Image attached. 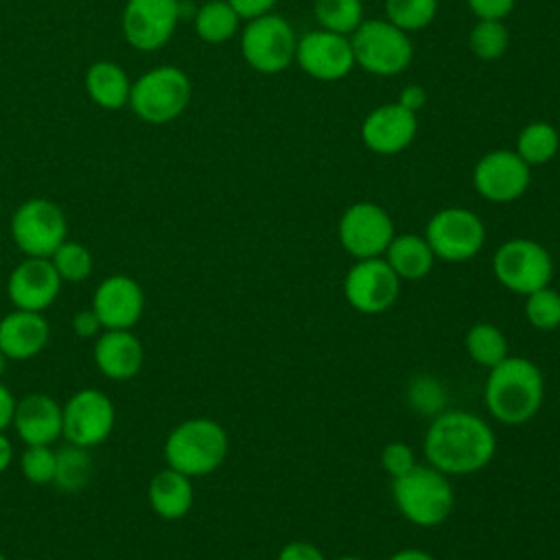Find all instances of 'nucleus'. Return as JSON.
I'll use <instances>...</instances> for the list:
<instances>
[{
	"instance_id": "1",
	"label": "nucleus",
	"mask_w": 560,
	"mask_h": 560,
	"mask_svg": "<svg viewBox=\"0 0 560 560\" xmlns=\"http://www.w3.org/2000/svg\"><path fill=\"white\" fill-rule=\"evenodd\" d=\"M422 448L429 466L446 477L472 475L492 462L497 435L481 416L462 409H444L431 418Z\"/></svg>"
},
{
	"instance_id": "2",
	"label": "nucleus",
	"mask_w": 560,
	"mask_h": 560,
	"mask_svg": "<svg viewBox=\"0 0 560 560\" xmlns=\"http://www.w3.org/2000/svg\"><path fill=\"white\" fill-rule=\"evenodd\" d=\"M545 400V376L527 357H505L488 370L483 385V402L501 424H525Z\"/></svg>"
},
{
	"instance_id": "3",
	"label": "nucleus",
	"mask_w": 560,
	"mask_h": 560,
	"mask_svg": "<svg viewBox=\"0 0 560 560\" xmlns=\"http://www.w3.org/2000/svg\"><path fill=\"white\" fill-rule=\"evenodd\" d=\"M228 448V431L217 420L188 418L166 435L164 459L168 468L192 479L214 472L225 462Z\"/></svg>"
},
{
	"instance_id": "4",
	"label": "nucleus",
	"mask_w": 560,
	"mask_h": 560,
	"mask_svg": "<svg viewBox=\"0 0 560 560\" xmlns=\"http://www.w3.org/2000/svg\"><path fill=\"white\" fill-rule=\"evenodd\" d=\"M392 497L398 512L418 527L444 523L455 503L448 477L429 464H416L405 475L392 479Z\"/></svg>"
},
{
	"instance_id": "5",
	"label": "nucleus",
	"mask_w": 560,
	"mask_h": 560,
	"mask_svg": "<svg viewBox=\"0 0 560 560\" xmlns=\"http://www.w3.org/2000/svg\"><path fill=\"white\" fill-rule=\"evenodd\" d=\"M192 96L188 74L177 66H155L131 83L129 107L149 125H166L179 118Z\"/></svg>"
},
{
	"instance_id": "6",
	"label": "nucleus",
	"mask_w": 560,
	"mask_h": 560,
	"mask_svg": "<svg viewBox=\"0 0 560 560\" xmlns=\"http://www.w3.org/2000/svg\"><path fill=\"white\" fill-rule=\"evenodd\" d=\"M354 63L376 77H396L413 59L409 33L387 20H363L350 35Z\"/></svg>"
},
{
	"instance_id": "7",
	"label": "nucleus",
	"mask_w": 560,
	"mask_h": 560,
	"mask_svg": "<svg viewBox=\"0 0 560 560\" xmlns=\"http://www.w3.org/2000/svg\"><path fill=\"white\" fill-rule=\"evenodd\" d=\"M492 273L508 291L529 295L551 284L553 258L538 241L516 236L501 243L494 252Z\"/></svg>"
},
{
	"instance_id": "8",
	"label": "nucleus",
	"mask_w": 560,
	"mask_h": 560,
	"mask_svg": "<svg viewBox=\"0 0 560 560\" xmlns=\"http://www.w3.org/2000/svg\"><path fill=\"white\" fill-rule=\"evenodd\" d=\"M11 238L28 258H50L68 236V221L59 203L33 197L22 201L11 214Z\"/></svg>"
},
{
	"instance_id": "9",
	"label": "nucleus",
	"mask_w": 560,
	"mask_h": 560,
	"mask_svg": "<svg viewBox=\"0 0 560 560\" xmlns=\"http://www.w3.org/2000/svg\"><path fill=\"white\" fill-rule=\"evenodd\" d=\"M298 37L293 26L278 13L247 20L241 33V55L260 74H280L295 61Z\"/></svg>"
},
{
	"instance_id": "10",
	"label": "nucleus",
	"mask_w": 560,
	"mask_h": 560,
	"mask_svg": "<svg viewBox=\"0 0 560 560\" xmlns=\"http://www.w3.org/2000/svg\"><path fill=\"white\" fill-rule=\"evenodd\" d=\"M424 238L435 260L464 262L481 252L486 243V225L472 210L451 206L438 210L429 219Z\"/></svg>"
},
{
	"instance_id": "11",
	"label": "nucleus",
	"mask_w": 560,
	"mask_h": 560,
	"mask_svg": "<svg viewBox=\"0 0 560 560\" xmlns=\"http://www.w3.org/2000/svg\"><path fill=\"white\" fill-rule=\"evenodd\" d=\"M116 424L112 398L96 389L83 387L74 392L61 407V438L66 442L92 448L103 444Z\"/></svg>"
},
{
	"instance_id": "12",
	"label": "nucleus",
	"mask_w": 560,
	"mask_h": 560,
	"mask_svg": "<svg viewBox=\"0 0 560 560\" xmlns=\"http://www.w3.org/2000/svg\"><path fill=\"white\" fill-rule=\"evenodd\" d=\"M400 278L387 265L383 256L354 260L343 276V298L346 302L363 313L378 315L389 311L400 295Z\"/></svg>"
},
{
	"instance_id": "13",
	"label": "nucleus",
	"mask_w": 560,
	"mask_h": 560,
	"mask_svg": "<svg viewBox=\"0 0 560 560\" xmlns=\"http://www.w3.org/2000/svg\"><path fill=\"white\" fill-rule=\"evenodd\" d=\"M341 247L354 258L383 256L389 241L396 236L389 212L374 201L350 203L337 223Z\"/></svg>"
},
{
	"instance_id": "14",
	"label": "nucleus",
	"mask_w": 560,
	"mask_h": 560,
	"mask_svg": "<svg viewBox=\"0 0 560 560\" xmlns=\"http://www.w3.org/2000/svg\"><path fill=\"white\" fill-rule=\"evenodd\" d=\"M529 164L512 149H494L481 155L472 168V186L492 203H510L525 195L532 182Z\"/></svg>"
},
{
	"instance_id": "15",
	"label": "nucleus",
	"mask_w": 560,
	"mask_h": 560,
	"mask_svg": "<svg viewBox=\"0 0 560 560\" xmlns=\"http://www.w3.org/2000/svg\"><path fill=\"white\" fill-rule=\"evenodd\" d=\"M179 15V0H127L120 18L122 35L136 50H158L173 37Z\"/></svg>"
},
{
	"instance_id": "16",
	"label": "nucleus",
	"mask_w": 560,
	"mask_h": 560,
	"mask_svg": "<svg viewBox=\"0 0 560 560\" xmlns=\"http://www.w3.org/2000/svg\"><path fill=\"white\" fill-rule=\"evenodd\" d=\"M295 61L311 79L339 81L354 68V52L348 35L315 28L298 39Z\"/></svg>"
},
{
	"instance_id": "17",
	"label": "nucleus",
	"mask_w": 560,
	"mask_h": 560,
	"mask_svg": "<svg viewBox=\"0 0 560 560\" xmlns=\"http://www.w3.org/2000/svg\"><path fill=\"white\" fill-rule=\"evenodd\" d=\"M92 308L103 330H131L144 313V291L131 276L114 273L94 289Z\"/></svg>"
},
{
	"instance_id": "18",
	"label": "nucleus",
	"mask_w": 560,
	"mask_h": 560,
	"mask_svg": "<svg viewBox=\"0 0 560 560\" xmlns=\"http://www.w3.org/2000/svg\"><path fill=\"white\" fill-rule=\"evenodd\" d=\"M61 278L50 258H24L7 280V293L15 308L44 313L61 291Z\"/></svg>"
},
{
	"instance_id": "19",
	"label": "nucleus",
	"mask_w": 560,
	"mask_h": 560,
	"mask_svg": "<svg viewBox=\"0 0 560 560\" xmlns=\"http://www.w3.org/2000/svg\"><path fill=\"white\" fill-rule=\"evenodd\" d=\"M418 131L413 112L398 103H383L374 107L361 122L363 144L378 155H394L405 151Z\"/></svg>"
},
{
	"instance_id": "20",
	"label": "nucleus",
	"mask_w": 560,
	"mask_h": 560,
	"mask_svg": "<svg viewBox=\"0 0 560 560\" xmlns=\"http://www.w3.org/2000/svg\"><path fill=\"white\" fill-rule=\"evenodd\" d=\"M11 427L26 446H50L61 438V405L44 392L24 394L15 402Z\"/></svg>"
},
{
	"instance_id": "21",
	"label": "nucleus",
	"mask_w": 560,
	"mask_h": 560,
	"mask_svg": "<svg viewBox=\"0 0 560 560\" xmlns=\"http://www.w3.org/2000/svg\"><path fill=\"white\" fill-rule=\"evenodd\" d=\"M50 339V326L44 313L13 308L0 319V350L9 361L37 357Z\"/></svg>"
},
{
	"instance_id": "22",
	"label": "nucleus",
	"mask_w": 560,
	"mask_h": 560,
	"mask_svg": "<svg viewBox=\"0 0 560 560\" xmlns=\"http://www.w3.org/2000/svg\"><path fill=\"white\" fill-rule=\"evenodd\" d=\"M94 363L109 381H131L144 363V348L131 330H103L94 341Z\"/></svg>"
},
{
	"instance_id": "23",
	"label": "nucleus",
	"mask_w": 560,
	"mask_h": 560,
	"mask_svg": "<svg viewBox=\"0 0 560 560\" xmlns=\"http://www.w3.org/2000/svg\"><path fill=\"white\" fill-rule=\"evenodd\" d=\"M147 497H149L151 510L160 518L177 521V518H184L190 512L195 490H192L190 477H186V475L166 466L164 470H160L151 477Z\"/></svg>"
},
{
	"instance_id": "24",
	"label": "nucleus",
	"mask_w": 560,
	"mask_h": 560,
	"mask_svg": "<svg viewBox=\"0 0 560 560\" xmlns=\"http://www.w3.org/2000/svg\"><path fill=\"white\" fill-rule=\"evenodd\" d=\"M383 258L400 280H422L433 269L435 256L420 234H396Z\"/></svg>"
},
{
	"instance_id": "25",
	"label": "nucleus",
	"mask_w": 560,
	"mask_h": 560,
	"mask_svg": "<svg viewBox=\"0 0 560 560\" xmlns=\"http://www.w3.org/2000/svg\"><path fill=\"white\" fill-rule=\"evenodd\" d=\"M85 92L103 109H120L129 105L131 81L114 61H96L85 72Z\"/></svg>"
},
{
	"instance_id": "26",
	"label": "nucleus",
	"mask_w": 560,
	"mask_h": 560,
	"mask_svg": "<svg viewBox=\"0 0 560 560\" xmlns=\"http://www.w3.org/2000/svg\"><path fill=\"white\" fill-rule=\"evenodd\" d=\"M94 464L90 448L66 442L55 451V477L52 483L61 492H81L92 481Z\"/></svg>"
},
{
	"instance_id": "27",
	"label": "nucleus",
	"mask_w": 560,
	"mask_h": 560,
	"mask_svg": "<svg viewBox=\"0 0 560 560\" xmlns=\"http://www.w3.org/2000/svg\"><path fill=\"white\" fill-rule=\"evenodd\" d=\"M241 18L228 0H208L195 13V31L206 44H225L238 33Z\"/></svg>"
},
{
	"instance_id": "28",
	"label": "nucleus",
	"mask_w": 560,
	"mask_h": 560,
	"mask_svg": "<svg viewBox=\"0 0 560 560\" xmlns=\"http://www.w3.org/2000/svg\"><path fill=\"white\" fill-rule=\"evenodd\" d=\"M560 149V133L551 122H527L516 138V153L529 166H542L556 158Z\"/></svg>"
},
{
	"instance_id": "29",
	"label": "nucleus",
	"mask_w": 560,
	"mask_h": 560,
	"mask_svg": "<svg viewBox=\"0 0 560 560\" xmlns=\"http://www.w3.org/2000/svg\"><path fill=\"white\" fill-rule=\"evenodd\" d=\"M468 357L481 368H494L508 357L505 335L490 322H475L464 337Z\"/></svg>"
},
{
	"instance_id": "30",
	"label": "nucleus",
	"mask_w": 560,
	"mask_h": 560,
	"mask_svg": "<svg viewBox=\"0 0 560 560\" xmlns=\"http://www.w3.org/2000/svg\"><path fill=\"white\" fill-rule=\"evenodd\" d=\"M313 13L324 31L339 35H352L363 22V2L361 0H315Z\"/></svg>"
},
{
	"instance_id": "31",
	"label": "nucleus",
	"mask_w": 560,
	"mask_h": 560,
	"mask_svg": "<svg viewBox=\"0 0 560 560\" xmlns=\"http://www.w3.org/2000/svg\"><path fill=\"white\" fill-rule=\"evenodd\" d=\"M405 398L407 405L424 418H435L446 409V389L431 374H416L413 378H409Z\"/></svg>"
},
{
	"instance_id": "32",
	"label": "nucleus",
	"mask_w": 560,
	"mask_h": 560,
	"mask_svg": "<svg viewBox=\"0 0 560 560\" xmlns=\"http://www.w3.org/2000/svg\"><path fill=\"white\" fill-rule=\"evenodd\" d=\"M468 46L481 61L501 59L510 46V33L503 20H477V24L470 28Z\"/></svg>"
},
{
	"instance_id": "33",
	"label": "nucleus",
	"mask_w": 560,
	"mask_h": 560,
	"mask_svg": "<svg viewBox=\"0 0 560 560\" xmlns=\"http://www.w3.org/2000/svg\"><path fill=\"white\" fill-rule=\"evenodd\" d=\"M435 13L438 0H385V20L405 33L429 26Z\"/></svg>"
},
{
	"instance_id": "34",
	"label": "nucleus",
	"mask_w": 560,
	"mask_h": 560,
	"mask_svg": "<svg viewBox=\"0 0 560 560\" xmlns=\"http://www.w3.org/2000/svg\"><path fill=\"white\" fill-rule=\"evenodd\" d=\"M50 262L63 282H81L92 273L94 267L90 249L79 241L68 238L52 252Z\"/></svg>"
},
{
	"instance_id": "35",
	"label": "nucleus",
	"mask_w": 560,
	"mask_h": 560,
	"mask_svg": "<svg viewBox=\"0 0 560 560\" xmlns=\"http://www.w3.org/2000/svg\"><path fill=\"white\" fill-rule=\"evenodd\" d=\"M525 317L536 330L560 328V293L547 284L525 295Z\"/></svg>"
},
{
	"instance_id": "36",
	"label": "nucleus",
	"mask_w": 560,
	"mask_h": 560,
	"mask_svg": "<svg viewBox=\"0 0 560 560\" xmlns=\"http://www.w3.org/2000/svg\"><path fill=\"white\" fill-rule=\"evenodd\" d=\"M20 470L26 481L35 486L52 483L55 477V451L46 444L26 446L20 455Z\"/></svg>"
},
{
	"instance_id": "37",
	"label": "nucleus",
	"mask_w": 560,
	"mask_h": 560,
	"mask_svg": "<svg viewBox=\"0 0 560 560\" xmlns=\"http://www.w3.org/2000/svg\"><path fill=\"white\" fill-rule=\"evenodd\" d=\"M381 466L392 479L405 475L407 470H411L416 466V457H413L411 446L405 444V442L385 444L383 451H381Z\"/></svg>"
},
{
	"instance_id": "38",
	"label": "nucleus",
	"mask_w": 560,
	"mask_h": 560,
	"mask_svg": "<svg viewBox=\"0 0 560 560\" xmlns=\"http://www.w3.org/2000/svg\"><path fill=\"white\" fill-rule=\"evenodd\" d=\"M477 20H503L512 13L516 0H466Z\"/></svg>"
},
{
	"instance_id": "39",
	"label": "nucleus",
	"mask_w": 560,
	"mask_h": 560,
	"mask_svg": "<svg viewBox=\"0 0 560 560\" xmlns=\"http://www.w3.org/2000/svg\"><path fill=\"white\" fill-rule=\"evenodd\" d=\"M278 560H326L324 551L308 540H291L278 551Z\"/></svg>"
},
{
	"instance_id": "40",
	"label": "nucleus",
	"mask_w": 560,
	"mask_h": 560,
	"mask_svg": "<svg viewBox=\"0 0 560 560\" xmlns=\"http://www.w3.org/2000/svg\"><path fill=\"white\" fill-rule=\"evenodd\" d=\"M72 330L79 339H92V337H98L101 330H103V324L98 319V315L94 313V308H81L74 313L72 317Z\"/></svg>"
},
{
	"instance_id": "41",
	"label": "nucleus",
	"mask_w": 560,
	"mask_h": 560,
	"mask_svg": "<svg viewBox=\"0 0 560 560\" xmlns=\"http://www.w3.org/2000/svg\"><path fill=\"white\" fill-rule=\"evenodd\" d=\"M278 0H228V4L238 13L241 20H254L258 15L271 13Z\"/></svg>"
},
{
	"instance_id": "42",
	"label": "nucleus",
	"mask_w": 560,
	"mask_h": 560,
	"mask_svg": "<svg viewBox=\"0 0 560 560\" xmlns=\"http://www.w3.org/2000/svg\"><path fill=\"white\" fill-rule=\"evenodd\" d=\"M396 103L402 105L405 109L418 114V109H422L424 103H427V92H424V88H420V85H416V83H413V85H405Z\"/></svg>"
},
{
	"instance_id": "43",
	"label": "nucleus",
	"mask_w": 560,
	"mask_h": 560,
	"mask_svg": "<svg viewBox=\"0 0 560 560\" xmlns=\"http://www.w3.org/2000/svg\"><path fill=\"white\" fill-rule=\"evenodd\" d=\"M15 402H18V398L11 394V389L4 383H0V431L11 427Z\"/></svg>"
},
{
	"instance_id": "44",
	"label": "nucleus",
	"mask_w": 560,
	"mask_h": 560,
	"mask_svg": "<svg viewBox=\"0 0 560 560\" xmlns=\"http://www.w3.org/2000/svg\"><path fill=\"white\" fill-rule=\"evenodd\" d=\"M387 560H435L429 551L424 549H418V547H405V549H398L394 551Z\"/></svg>"
},
{
	"instance_id": "45",
	"label": "nucleus",
	"mask_w": 560,
	"mask_h": 560,
	"mask_svg": "<svg viewBox=\"0 0 560 560\" xmlns=\"http://www.w3.org/2000/svg\"><path fill=\"white\" fill-rule=\"evenodd\" d=\"M13 462V444L11 440L4 435V431H0V472H4Z\"/></svg>"
},
{
	"instance_id": "46",
	"label": "nucleus",
	"mask_w": 560,
	"mask_h": 560,
	"mask_svg": "<svg viewBox=\"0 0 560 560\" xmlns=\"http://www.w3.org/2000/svg\"><path fill=\"white\" fill-rule=\"evenodd\" d=\"M7 363H9V359L2 354V350H0V376L4 374V370H7Z\"/></svg>"
},
{
	"instance_id": "47",
	"label": "nucleus",
	"mask_w": 560,
	"mask_h": 560,
	"mask_svg": "<svg viewBox=\"0 0 560 560\" xmlns=\"http://www.w3.org/2000/svg\"><path fill=\"white\" fill-rule=\"evenodd\" d=\"M332 560H365V558H359V556H339V558H332Z\"/></svg>"
},
{
	"instance_id": "48",
	"label": "nucleus",
	"mask_w": 560,
	"mask_h": 560,
	"mask_svg": "<svg viewBox=\"0 0 560 560\" xmlns=\"http://www.w3.org/2000/svg\"><path fill=\"white\" fill-rule=\"evenodd\" d=\"M0 560H7V558H4V556H2V553H0Z\"/></svg>"
},
{
	"instance_id": "49",
	"label": "nucleus",
	"mask_w": 560,
	"mask_h": 560,
	"mask_svg": "<svg viewBox=\"0 0 560 560\" xmlns=\"http://www.w3.org/2000/svg\"><path fill=\"white\" fill-rule=\"evenodd\" d=\"M446 560H457V558H446Z\"/></svg>"
}]
</instances>
